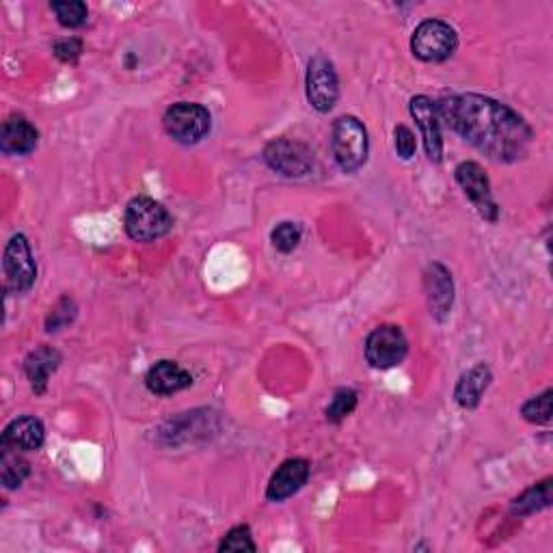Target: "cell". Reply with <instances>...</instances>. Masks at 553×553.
I'll return each instance as SVG.
<instances>
[{"instance_id": "obj_1", "label": "cell", "mask_w": 553, "mask_h": 553, "mask_svg": "<svg viewBox=\"0 0 553 553\" xmlns=\"http://www.w3.org/2000/svg\"><path fill=\"white\" fill-rule=\"evenodd\" d=\"M439 119L497 163H515L528 154L534 132L510 106L478 93L448 96L437 104Z\"/></svg>"}, {"instance_id": "obj_2", "label": "cell", "mask_w": 553, "mask_h": 553, "mask_svg": "<svg viewBox=\"0 0 553 553\" xmlns=\"http://www.w3.org/2000/svg\"><path fill=\"white\" fill-rule=\"evenodd\" d=\"M126 234L137 242H154L171 232L169 210L152 197H134L124 214Z\"/></svg>"}, {"instance_id": "obj_3", "label": "cell", "mask_w": 553, "mask_h": 553, "mask_svg": "<svg viewBox=\"0 0 553 553\" xmlns=\"http://www.w3.org/2000/svg\"><path fill=\"white\" fill-rule=\"evenodd\" d=\"M331 147L337 167L344 173H355L368 160V132L357 117L344 115L333 124Z\"/></svg>"}, {"instance_id": "obj_4", "label": "cell", "mask_w": 553, "mask_h": 553, "mask_svg": "<svg viewBox=\"0 0 553 553\" xmlns=\"http://www.w3.org/2000/svg\"><path fill=\"white\" fill-rule=\"evenodd\" d=\"M458 48V35L448 22L426 20L413 31V55L426 63H441L450 59Z\"/></svg>"}, {"instance_id": "obj_5", "label": "cell", "mask_w": 553, "mask_h": 553, "mask_svg": "<svg viewBox=\"0 0 553 553\" xmlns=\"http://www.w3.org/2000/svg\"><path fill=\"white\" fill-rule=\"evenodd\" d=\"M163 126L173 141L182 145H195L201 139H206L212 126V117L201 104L178 102L165 113Z\"/></svg>"}, {"instance_id": "obj_6", "label": "cell", "mask_w": 553, "mask_h": 553, "mask_svg": "<svg viewBox=\"0 0 553 553\" xmlns=\"http://www.w3.org/2000/svg\"><path fill=\"white\" fill-rule=\"evenodd\" d=\"M305 91L307 102L312 104L318 113H329L335 106L337 98H340V80H337L335 67L327 57L316 55L314 59H309Z\"/></svg>"}, {"instance_id": "obj_7", "label": "cell", "mask_w": 553, "mask_h": 553, "mask_svg": "<svg viewBox=\"0 0 553 553\" xmlns=\"http://www.w3.org/2000/svg\"><path fill=\"white\" fill-rule=\"evenodd\" d=\"M409 353V342L396 325L376 327L366 340V359L376 370L396 368Z\"/></svg>"}, {"instance_id": "obj_8", "label": "cell", "mask_w": 553, "mask_h": 553, "mask_svg": "<svg viewBox=\"0 0 553 553\" xmlns=\"http://www.w3.org/2000/svg\"><path fill=\"white\" fill-rule=\"evenodd\" d=\"M3 271L7 279V290L26 292L33 288L37 279V264L26 236L16 234L7 242L3 253Z\"/></svg>"}, {"instance_id": "obj_9", "label": "cell", "mask_w": 553, "mask_h": 553, "mask_svg": "<svg viewBox=\"0 0 553 553\" xmlns=\"http://www.w3.org/2000/svg\"><path fill=\"white\" fill-rule=\"evenodd\" d=\"M264 163L286 178H303L314 169V154L303 143L275 139L264 147Z\"/></svg>"}, {"instance_id": "obj_10", "label": "cell", "mask_w": 553, "mask_h": 553, "mask_svg": "<svg viewBox=\"0 0 553 553\" xmlns=\"http://www.w3.org/2000/svg\"><path fill=\"white\" fill-rule=\"evenodd\" d=\"M458 186L463 188V193L469 197L471 204L476 206L478 214L489 223H495L499 219V206L495 204L493 193H491V182L487 178V173L478 165V163H461L454 171Z\"/></svg>"}, {"instance_id": "obj_11", "label": "cell", "mask_w": 553, "mask_h": 553, "mask_svg": "<svg viewBox=\"0 0 553 553\" xmlns=\"http://www.w3.org/2000/svg\"><path fill=\"white\" fill-rule=\"evenodd\" d=\"M411 117L417 128L422 130V139L428 158L433 163H441L443 158V137H441V119L437 113V104L426 96H415L409 104Z\"/></svg>"}, {"instance_id": "obj_12", "label": "cell", "mask_w": 553, "mask_h": 553, "mask_svg": "<svg viewBox=\"0 0 553 553\" xmlns=\"http://www.w3.org/2000/svg\"><path fill=\"white\" fill-rule=\"evenodd\" d=\"M424 288L430 314H433L435 320L443 322L450 316V309L454 303V283L448 268L439 262L428 264L424 273Z\"/></svg>"}, {"instance_id": "obj_13", "label": "cell", "mask_w": 553, "mask_h": 553, "mask_svg": "<svg viewBox=\"0 0 553 553\" xmlns=\"http://www.w3.org/2000/svg\"><path fill=\"white\" fill-rule=\"evenodd\" d=\"M309 478V463L305 458H288L286 463H281L273 474L271 482H268L266 497L271 502H283V499L299 493Z\"/></svg>"}, {"instance_id": "obj_14", "label": "cell", "mask_w": 553, "mask_h": 553, "mask_svg": "<svg viewBox=\"0 0 553 553\" xmlns=\"http://www.w3.org/2000/svg\"><path fill=\"white\" fill-rule=\"evenodd\" d=\"M39 141V132L29 119L22 115H11L0 128V150L9 156L31 154Z\"/></svg>"}, {"instance_id": "obj_15", "label": "cell", "mask_w": 553, "mask_h": 553, "mask_svg": "<svg viewBox=\"0 0 553 553\" xmlns=\"http://www.w3.org/2000/svg\"><path fill=\"white\" fill-rule=\"evenodd\" d=\"M145 385L156 396H173L178 391L193 385V376L188 374L180 363L158 361L145 376Z\"/></svg>"}, {"instance_id": "obj_16", "label": "cell", "mask_w": 553, "mask_h": 553, "mask_svg": "<svg viewBox=\"0 0 553 553\" xmlns=\"http://www.w3.org/2000/svg\"><path fill=\"white\" fill-rule=\"evenodd\" d=\"M46 441V430L44 424L37 420V417L24 415L13 420L3 433V441L0 445H7V448L20 450V452H35L44 445Z\"/></svg>"}, {"instance_id": "obj_17", "label": "cell", "mask_w": 553, "mask_h": 553, "mask_svg": "<svg viewBox=\"0 0 553 553\" xmlns=\"http://www.w3.org/2000/svg\"><path fill=\"white\" fill-rule=\"evenodd\" d=\"M61 361H63L61 353L52 346H39L33 350V353H29V357L24 359L26 379H29L35 394H39V396L44 394L48 387L50 374H55L59 370Z\"/></svg>"}, {"instance_id": "obj_18", "label": "cell", "mask_w": 553, "mask_h": 553, "mask_svg": "<svg viewBox=\"0 0 553 553\" xmlns=\"http://www.w3.org/2000/svg\"><path fill=\"white\" fill-rule=\"evenodd\" d=\"M491 381H493V374H491L489 366L478 363V366L467 370L461 379H458L456 389H454L456 402L461 404L463 409H476L484 396V391L489 389Z\"/></svg>"}, {"instance_id": "obj_19", "label": "cell", "mask_w": 553, "mask_h": 553, "mask_svg": "<svg viewBox=\"0 0 553 553\" xmlns=\"http://www.w3.org/2000/svg\"><path fill=\"white\" fill-rule=\"evenodd\" d=\"M31 463L20 454V450H13L3 445V454H0V480H3L5 489H18L20 484L29 478Z\"/></svg>"}, {"instance_id": "obj_20", "label": "cell", "mask_w": 553, "mask_h": 553, "mask_svg": "<svg viewBox=\"0 0 553 553\" xmlns=\"http://www.w3.org/2000/svg\"><path fill=\"white\" fill-rule=\"evenodd\" d=\"M549 504H551V478L538 482L532 489L521 493L515 502H512V512L519 517H525L547 508Z\"/></svg>"}, {"instance_id": "obj_21", "label": "cell", "mask_w": 553, "mask_h": 553, "mask_svg": "<svg viewBox=\"0 0 553 553\" xmlns=\"http://www.w3.org/2000/svg\"><path fill=\"white\" fill-rule=\"evenodd\" d=\"M355 407H357V391L350 387H342L333 394L325 415L331 424H340L350 413L355 411Z\"/></svg>"}, {"instance_id": "obj_22", "label": "cell", "mask_w": 553, "mask_h": 553, "mask_svg": "<svg viewBox=\"0 0 553 553\" xmlns=\"http://www.w3.org/2000/svg\"><path fill=\"white\" fill-rule=\"evenodd\" d=\"M50 9L55 11L59 24L65 26V29H78V26H83L87 22V16H89L87 5L80 3V0H65V3H52Z\"/></svg>"}, {"instance_id": "obj_23", "label": "cell", "mask_w": 553, "mask_h": 553, "mask_svg": "<svg viewBox=\"0 0 553 553\" xmlns=\"http://www.w3.org/2000/svg\"><path fill=\"white\" fill-rule=\"evenodd\" d=\"M301 238H303L301 225H296L292 221L279 223L271 232V242L279 253H292L296 247H299Z\"/></svg>"}, {"instance_id": "obj_24", "label": "cell", "mask_w": 553, "mask_h": 553, "mask_svg": "<svg viewBox=\"0 0 553 553\" xmlns=\"http://www.w3.org/2000/svg\"><path fill=\"white\" fill-rule=\"evenodd\" d=\"M551 389H545L541 396H536L523 404L521 415L530 424H547L551 420Z\"/></svg>"}, {"instance_id": "obj_25", "label": "cell", "mask_w": 553, "mask_h": 553, "mask_svg": "<svg viewBox=\"0 0 553 553\" xmlns=\"http://www.w3.org/2000/svg\"><path fill=\"white\" fill-rule=\"evenodd\" d=\"M219 551H258V545L253 543V534L247 525H236L225 534Z\"/></svg>"}, {"instance_id": "obj_26", "label": "cell", "mask_w": 553, "mask_h": 553, "mask_svg": "<svg viewBox=\"0 0 553 553\" xmlns=\"http://www.w3.org/2000/svg\"><path fill=\"white\" fill-rule=\"evenodd\" d=\"M76 316V305L72 299H61L57 303V307L52 309L48 320H46V329L48 331H59L61 327L65 325H70V322L74 320Z\"/></svg>"}, {"instance_id": "obj_27", "label": "cell", "mask_w": 553, "mask_h": 553, "mask_svg": "<svg viewBox=\"0 0 553 553\" xmlns=\"http://www.w3.org/2000/svg\"><path fill=\"white\" fill-rule=\"evenodd\" d=\"M394 139H396V152L402 160H411L417 150V141L415 134L407 126H396L394 130Z\"/></svg>"}, {"instance_id": "obj_28", "label": "cell", "mask_w": 553, "mask_h": 553, "mask_svg": "<svg viewBox=\"0 0 553 553\" xmlns=\"http://www.w3.org/2000/svg\"><path fill=\"white\" fill-rule=\"evenodd\" d=\"M55 57L63 63H74L80 59V55H83V42L76 37H67V39H61V42L55 44Z\"/></svg>"}]
</instances>
